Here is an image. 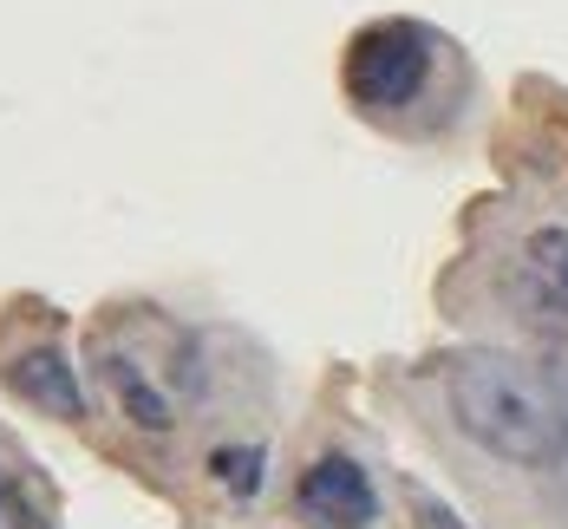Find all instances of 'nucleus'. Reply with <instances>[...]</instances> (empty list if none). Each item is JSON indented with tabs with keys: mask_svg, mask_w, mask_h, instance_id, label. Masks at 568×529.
Segmentation results:
<instances>
[{
	"mask_svg": "<svg viewBox=\"0 0 568 529\" xmlns=\"http://www.w3.org/2000/svg\"><path fill=\"white\" fill-rule=\"evenodd\" d=\"M445 399H452L457 431L504 458V465L523 470H542L568 438V406L529 373L516 366L510 353H490V347H464L452 353L445 366Z\"/></svg>",
	"mask_w": 568,
	"mask_h": 529,
	"instance_id": "obj_1",
	"label": "nucleus"
},
{
	"mask_svg": "<svg viewBox=\"0 0 568 529\" xmlns=\"http://www.w3.org/2000/svg\"><path fill=\"white\" fill-rule=\"evenodd\" d=\"M438 79V33L418 20H373L341 59V85L359 112L398 118Z\"/></svg>",
	"mask_w": 568,
	"mask_h": 529,
	"instance_id": "obj_2",
	"label": "nucleus"
},
{
	"mask_svg": "<svg viewBox=\"0 0 568 529\" xmlns=\"http://www.w3.org/2000/svg\"><path fill=\"white\" fill-rule=\"evenodd\" d=\"M294 510L314 529H373L379 523V490H373V477H366L359 458L327 451V458H314V465L301 470Z\"/></svg>",
	"mask_w": 568,
	"mask_h": 529,
	"instance_id": "obj_3",
	"label": "nucleus"
},
{
	"mask_svg": "<svg viewBox=\"0 0 568 529\" xmlns=\"http://www.w3.org/2000/svg\"><path fill=\"white\" fill-rule=\"evenodd\" d=\"M0 379H7V386H13L33 411H47V418H65V425H79V418H85V379H79V366H72L53 340L20 347L7 366H0Z\"/></svg>",
	"mask_w": 568,
	"mask_h": 529,
	"instance_id": "obj_4",
	"label": "nucleus"
},
{
	"mask_svg": "<svg viewBox=\"0 0 568 529\" xmlns=\"http://www.w3.org/2000/svg\"><path fill=\"white\" fill-rule=\"evenodd\" d=\"M99 386L118 399V411L138 425V431H171L176 425V406H171V393L131 359L124 347H99Z\"/></svg>",
	"mask_w": 568,
	"mask_h": 529,
	"instance_id": "obj_5",
	"label": "nucleus"
},
{
	"mask_svg": "<svg viewBox=\"0 0 568 529\" xmlns=\"http://www.w3.org/2000/svg\"><path fill=\"white\" fill-rule=\"evenodd\" d=\"M523 255H529V282L549 294V307L568 321V230H529V242H523Z\"/></svg>",
	"mask_w": 568,
	"mask_h": 529,
	"instance_id": "obj_6",
	"label": "nucleus"
},
{
	"mask_svg": "<svg viewBox=\"0 0 568 529\" xmlns=\"http://www.w3.org/2000/svg\"><path fill=\"white\" fill-rule=\"evenodd\" d=\"M262 470H268V451L262 445H216L210 451V477L223 484L229 497H255L262 490Z\"/></svg>",
	"mask_w": 568,
	"mask_h": 529,
	"instance_id": "obj_7",
	"label": "nucleus"
},
{
	"mask_svg": "<svg viewBox=\"0 0 568 529\" xmlns=\"http://www.w3.org/2000/svg\"><path fill=\"white\" fill-rule=\"evenodd\" d=\"M542 477H549V503H556V510L568 517V438H562V451L542 465Z\"/></svg>",
	"mask_w": 568,
	"mask_h": 529,
	"instance_id": "obj_8",
	"label": "nucleus"
}]
</instances>
